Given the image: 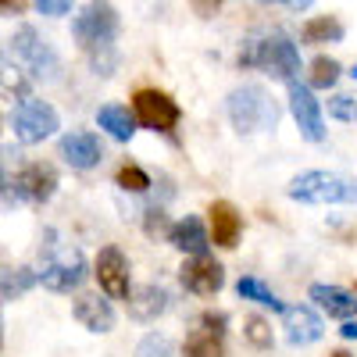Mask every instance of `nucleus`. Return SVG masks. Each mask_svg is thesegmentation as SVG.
I'll use <instances>...</instances> for the list:
<instances>
[{"instance_id": "obj_22", "label": "nucleus", "mask_w": 357, "mask_h": 357, "mask_svg": "<svg viewBox=\"0 0 357 357\" xmlns=\"http://www.w3.org/2000/svg\"><path fill=\"white\" fill-rule=\"evenodd\" d=\"M304 43H340L343 40V25L333 15H318L304 25Z\"/></svg>"}, {"instance_id": "obj_2", "label": "nucleus", "mask_w": 357, "mask_h": 357, "mask_svg": "<svg viewBox=\"0 0 357 357\" xmlns=\"http://www.w3.org/2000/svg\"><path fill=\"white\" fill-rule=\"evenodd\" d=\"M225 107H229V122L236 126V132H243V136L261 132V129H272L279 122L275 100L268 97L264 86H257V82L236 86L229 93V100H225Z\"/></svg>"}, {"instance_id": "obj_1", "label": "nucleus", "mask_w": 357, "mask_h": 357, "mask_svg": "<svg viewBox=\"0 0 357 357\" xmlns=\"http://www.w3.org/2000/svg\"><path fill=\"white\" fill-rule=\"evenodd\" d=\"M240 65L264 68V72H272L275 79L293 82L296 72H301V50H296V43L289 36H282V33H272V36H264V40L254 36L240 50Z\"/></svg>"}, {"instance_id": "obj_10", "label": "nucleus", "mask_w": 357, "mask_h": 357, "mask_svg": "<svg viewBox=\"0 0 357 357\" xmlns=\"http://www.w3.org/2000/svg\"><path fill=\"white\" fill-rule=\"evenodd\" d=\"M178 282H183L190 293L197 296H211L225 286V268L215 261V257H190L183 268H178Z\"/></svg>"}, {"instance_id": "obj_30", "label": "nucleus", "mask_w": 357, "mask_h": 357, "mask_svg": "<svg viewBox=\"0 0 357 357\" xmlns=\"http://www.w3.org/2000/svg\"><path fill=\"white\" fill-rule=\"evenodd\" d=\"M329 114L340 118V122H354V118H357V100L347 97V93H340V97L329 100Z\"/></svg>"}, {"instance_id": "obj_28", "label": "nucleus", "mask_w": 357, "mask_h": 357, "mask_svg": "<svg viewBox=\"0 0 357 357\" xmlns=\"http://www.w3.org/2000/svg\"><path fill=\"white\" fill-rule=\"evenodd\" d=\"M243 325H247V329H243V336L250 340V347H257V350H268V347H272V325H268L264 318L250 314Z\"/></svg>"}, {"instance_id": "obj_6", "label": "nucleus", "mask_w": 357, "mask_h": 357, "mask_svg": "<svg viewBox=\"0 0 357 357\" xmlns=\"http://www.w3.org/2000/svg\"><path fill=\"white\" fill-rule=\"evenodd\" d=\"M8 43H11L15 61H18L29 75H36V79H50V75L57 72V57H54V50L47 47V40H40V33H36L33 25L15 29V36H11Z\"/></svg>"}, {"instance_id": "obj_37", "label": "nucleus", "mask_w": 357, "mask_h": 357, "mask_svg": "<svg viewBox=\"0 0 357 357\" xmlns=\"http://www.w3.org/2000/svg\"><path fill=\"white\" fill-rule=\"evenodd\" d=\"M350 75H354V79H357V65H354V68H350Z\"/></svg>"}, {"instance_id": "obj_5", "label": "nucleus", "mask_w": 357, "mask_h": 357, "mask_svg": "<svg viewBox=\"0 0 357 357\" xmlns=\"http://www.w3.org/2000/svg\"><path fill=\"white\" fill-rule=\"evenodd\" d=\"M57 190V172L43 161H33V165H25L15 178L4 175V200L11 204V193L15 200H29V204H47Z\"/></svg>"}, {"instance_id": "obj_14", "label": "nucleus", "mask_w": 357, "mask_h": 357, "mask_svg": "<svg viewBox=\"0 0 357 357\" xmlns=\"http://www.w3.org/2000/svg\"><path fill=\"white\" fill-rule=\"evenodd\" d=\"M57 151H61V158H65L72 168H79V172L97 168V165L104 161V146H100V139H97L93 132H68V136H61Z\"/></svg>"}, {"instance_id": "obj_7", "label": "nucleus", "mask_w": 357, "mask_h": 357, "mask_svg": "<svg viewBox=\"0 0 357 357\" xmlns=\"http://www.w3.org/2000/svg\"><path fill=\"white\" fill-rule=\"evenodd\" d=\"M8 122H11V129L22 143H43L47 136L57 132V111L47 100L29 97L8 114Z\"/></svg>"}, {"instance_id": "obj_12", "label": "nucleus", "mask_w": 357, "mask_h": 357, "mask_svg": "<svg viewBox=\"0 0 357 357\" xmlns=\"http://www.w3.org/2000/svg\"><path fill=\"white\" fill-rule=\"evenodd\" d=\"M289 111H293V118H296V126H301V132L311 139V143H321L325 139V122H321V107H318V100H314V93L307 86H301V82H289Z\"/></svg>"}, {"instance_id": "obj_15", "label": "nucleus", "mask_w": 357, "mask_h": 357, "mask_svg": "<svg viewBox=\"0 0 357 357\" xmlns=\"http://www.w3.org/2000/svg\"><path fill=\"white\" fill-rule=\"evenodd\" d=\"M168 243L175 250H183L190 257H204L207 247H211V236H207V229L200 225V218L186 215V218H178L172 229H168Z\"/></svg>"}, {"instance_id": "obj_20", "label": "nucleus", "mask_w": 357, "mask_h": 357, "mask_svg": "<svg viewBox=\"0 0 357 357\" xmlns=\"http://www.w3.org/2000/svg\"><path fill=\"white\" fill-rule=\"evenodd\" d=\"M168 311V293L161 289V286H139L132 296H129V314L136 318V321H154L158 314H165Z\"/></svg>"}, {"instance_id": "obj_32", "label": "nucleus", "mask_w": 357, "mask_h": 357, "mask_svg": "<svg viewBox=\"0 0 357 357\" xmlns=\"http://www.w3.org/2000/svg\"><path fill=\"white\" fill-rule=\"evenodd\" d=\"M218 4H222V0H193V8H197L200 18H211L218 11Z\"/></svg>"}, {"instance_id": "obj_19", "label": "nucleus", "mask_w": 357, "mask_h": 357, "mask_svg": "<svg viewBox=\"0 0 357 357\" xmlns=\"http://www.w3.org/2000/svg\"><path fill=\"white\" fill-rule=\"evenodd\" d=\"M72 314H75L79 325H86L89 333H111L114 329V311H111L107 301H100V296H79Z\"/></svg>"}, {"instance_id": "obj_18", "label": "nucleus", "mask_w": 357, "mask_h": 357, "mask_svg": "<svg viewBox=\"0 0 357 357\" xmlns=\"http://www.w3.org/2000/svg\"><path fill=\"white\" fill-rule=\"evenodd\" d=\"M207 215H211V240H215V247L232 250L236 243H240V232H243V222H240V215H236V207L229 200H215Z\"/></svg>"}, {"instance_id": "obj_3", "label": "nucleus", "mask_w": 357, "mask_h": 357, "mask_svg": "<svg viewBox=\"0 0 357 357\" xmlns=\"http://www.w3.org/2000/svg\"><path fill=\"white\" fill-rule=\"evenodd\" d=\"M289 197L301 204H357V183L336 172H304L289 183Z\"/></svg>"}, {"instance_id": "obj_13", "label": "nucleus", "mask_w": 357, "mask_h": 357, "mask_svg": "<svg viewBox=\"0 0 357 357\" xmlns=\"http://www.w3.org/2000/svg\"><path fill=\"white\" fill-rule=\"evenodd\" d=\"M222 336H225V314L204 311L197 318V329L186 340V357H222Z\"/></svg>"}, {"instance_id": "obj_29", "label": "nucleus", "mask_w": 357, "mask_h": 357, "mask_svg": "<svg viewBox=\"0 0 357 357\" xmlns=\"http://www.w3.org/2000/svg\"><path fill=\"white\" fill-rule=\"evenodd\" d=\"M89 57H93V68H97V75H111V72H114V65H118L114 43H100V47H93V50H89Z\"/></svg>"}, {"instance_id": "obj_27", "label": "nucleus", "mask_w": 357, "mask_h": 357, "mask_svg": "<svg viewBox=\"0 0 357 357\" xmlns=\"http://www.w3.org/2000/svg\"><path fill=\"white\" fill-rule=\"evenodd\" d=\"M118 186L129 190V193H146L151 190V175H146L143 168H136V165H122L118 168Z\"/></svg>"}, {"instance_id": "obj_8", "label": "nucleus", "mask_w": 357, "mask_h": 357, "mask_svg": "<svg viewBox=\"0 0 357 357\" xmlns=\"http://www.w3.org/2000/svg\"><path fill=\"white\" fill-rule=\"evenodd\" d=\"M132 114L143 129H154V132H172L178 126V104L161 93V89H136L132 97Z\"/></svg>"}, {"instance_id": "obj_16", "label": "nucleus", "mask_w": 357, "mask_h": 357, "mask_svg": "<svg viewBox=\"0 0 357 357\" xmlns=\"http://www.w3.org/2000/svg\"><path fill=\"white\" fill-rule=\"evenodd\" d=\"M282 321H286V340L293 347H307V343H318L325 325L321 318L311 311V307H286L282 311Z\"/></svg>"}, {"instance_id": "obj_17", "label": "nucleus", "mask_w": 357, "mask_h": 357, "mask_svg": "<svg viewBox=\"0 0 357 357\" xmlns=\"http://www.w3.org/2000/svg\"><path fill=\"white\" fill-rule=\"evenodd\" d=\"M311 301L329 314V318H343V321H354L357 314V296L343 286H325V282H314L311 286Z\"/></svg>"}, {"instance_id": "obj_36", "label": "nucleus", "mask_w": 357, "mask_h": 357, "mask_svg": "<svg viewBox=\"0 0 357 357\" xmlns=\"http://www.w3.org/2000/svg\"><path fill=\"white\" fill-rule=\"evenodd\" d=\"M333 357H350V354H343V350H336V354H333Z\"/></svg>"}, {"instance_id": "obj_25", "label": "nucleus", "mask_w": 357, "mask_h": 357, "mask_svg": "<svg viewBox=\"0 0 357 357\" xmlns=\"http://www.w3.org/2000/svg\"><path fill=\"white\" fill-rule=\"evenodd\" d=\"M336 79H340V61H333V57H314L311 61V86L314 89H329V86H336Z\"/></svg>"}, {"instance_id": "obj_11", "label": "nucleus", "mask_w": 357, "mask_h": 357, "mask_svg": "<svg viewBox=\"0 0 357 357\" xmlns=\"http://www.w3.org/2000/svg\"><path fill=\"white\" fill-rule=\"evenodd\" d=\"M97 282L107 296H114V301H126L129 293V261L126 254L118 250V247H104L97 254Z\"/></svg>"}, {"instance_id": "obj_31", "label": "nucleus", "mask_w": 357, "mask_h": 357, "mask_svg": "<svg viewBox=\"0 0 357 357\" xmlns=\"http://www.w3.org/2000/svg\"><path fill=\"white\" fill-rule=\"evenodd\" d=\"M40 15H50V18H61L72 11V0H36Z\"/></svg>"}, {"instance_id": "obj_9", "label": "nucleus", "mask_w": 357, "mask_h": 357, "mask_svg": "<svg viewBox=\"0 0 357 357\" xmlns=\"http://www.w3.org/2000/svg\"><path fill=\"white\" fill-rule=\"evenodd\" d=\"M86 257H82V250H65L61 257H54V261H47V268L40 272V282L47 286V289H54V293H72V289H79L82 282H86Z\"/></svg>"}, {"instance_id": "obj_21", "label": "nucleus", "mask_w": 357, "mask_h": 357, "mask_svg": "<svg viewBox=\"0 0 357 357\" xmlns=\"http://www.w3.org/2000/svg\"><path fill=\"white\" fill-rule=\"evenodd\" d=\"M97 126L107 129L118 143H129L136 136V114H129V107H122V104H104L97 111Z\"/></svg>"}, {"instance_id": "obj_4", "label": "nucleus", "mask_w": 357, "mask_h": 357, "mask_svg": "<svg viewBox=\"0 0 357 357\" xmlns=\"http://www.w3.org/2000/svg\"><path fill=\"white\" fill-rule=\"evenodd\" d=\"M72 36L86 50H93L100 43H114V36H118L114 8L107 4V0H89V4L82 8V15H75V22H72Z\"/></svg>"}, {"instance_id": "obj_26", "label": "nucleus", "mask_w": 357, "mask_h": 357, "mask_svg": "<svg viewBox=\"0 0 357 357\" xmlns=\"http://www.w3.org/2000/svg\"><path fill=\"white\" fill-rule=\"evenodd\" d=\"M136 357H175V347H172V340L165 333H151V336L139 340Z\"/></svg>"}, {"instance_id": "obj_33", "label": "nucleus", "mask_w": 357, "mask_h": 357, "mask_svg": "<svg viewBox=\"0 0 357 357\" xmlns=\"http://www.w3.org/2000/svg\"><path fill=\"white\" fill-rule=\"evenodd\" d=\"M311 4H314V0H286V8H289V11H307Z\"/></svg>"}, {"instance_id": "obj_23", "label": "nucleus", "mask_w": 357, "mask_h": 357, "mask_svg": "<svg viewBox=\"0 0 357 357\" xmlns=\"http://www.w3.org/2000/svg\"><path fill=\"white\" fill-rule=\"evenodd\" d=\"M236 293L243 296V301H254V304H261V307H272V311H286V304L279 301V296L268 289L261 279H254V275H247V279H240L236 282Z\"/></svg>"}, {"instance_id": "obj_34", "label": "nucleus", "mask_w": 357, "mask_h": 357, "mask_svg": "<svg viewBox=\"0 0 357 357\" xmlns=\"http://www.w3.org/2000/svg\"><path fill=\"white\" fill-rule=\"evenodd\" d=\"M22 8H25L22 0H4V15H11V11H15V15H22Z\"/></svg>"}, {"instance_id": "obj_35", "label": "nucleus", "mask_w": 357, "mask_h": 357, "mask_svg": "<svg viewBox=\"0 0 357 357\" xmlns=\"http://www.w3.org/2000/svg\"><path fill=\"white\" fill-rule=\"evenodd\" d=\"M340 333H343V340H357V321H347Z\"/></svg>"}, {"instance_id": "obj_24", "label": "nucleus", "mask_w": 357, "mask_h": 357, "mask_svg": "<svg viewBox=\"0 0 357 357\" xmlns=\"http://www.w3.org/2000/svg\"><path fill=\"white\" fill-rule=\"evenodd\" d=\"M40 282V275L33 268H4V282H0V293H4V301H15L22 296L25 289H33Z\"/></svg>"}]
</instances>
